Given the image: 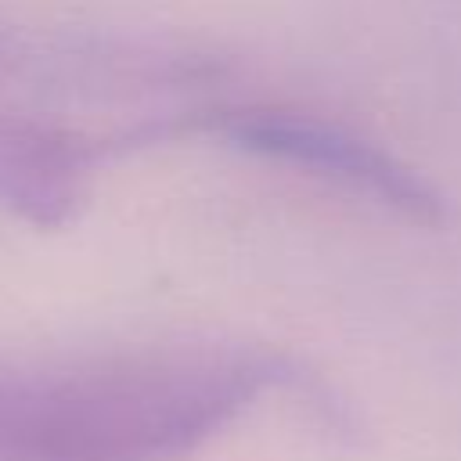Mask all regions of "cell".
Returning <instances> with one entry per match:
<instances>
[{
	"mask_svg": "<svg viewBox=\"0 0 461 461\" xmlns=\"http://www.w3.org/2000/svg\"><path fill=\"white\" fill-rule=\"evenodd\" d=\"M281 375L277 357L245 346L0 367V461H184Z\"/></svg>",
	"mask_w": 461,
	"mask_h": 461,
	"instance_id": "cell-1",
	"label": "cell"
},
{
	"mask_svg": "<svg viewBox=\"0 0 461 461\" xmlns=\"http://www.w3.org/2000/svg\"><path fill=\"white\" fill-rule=\"evenodd\" d=\"M212 126L241 151H252L281 166H295L310 176L364 194L407 220L436 223L443 216V198L411 166H403L378 144L317 115L241 108L234 115H220Z\"/></svg>",
	"mask_w": 461,
	"mask_h": 461,
	"instance_id": "cell-2",
	"label": "cell"
},
{
	"mask_svg": "<svg viewBox=\"0 0 461 461\" xmlns=\"http://www.w3.org/2000/svg\"><path fill=\"white\" fill-rule=\"evenodd\" d=\"M104 140L0 115V202L36 227H61L101 158Z\"/></svg>",
	"mask_w": 461,
	"mask_h": 461,
	"instance_id": "cell-3",
	"label": "cell"
}]
</instances>
